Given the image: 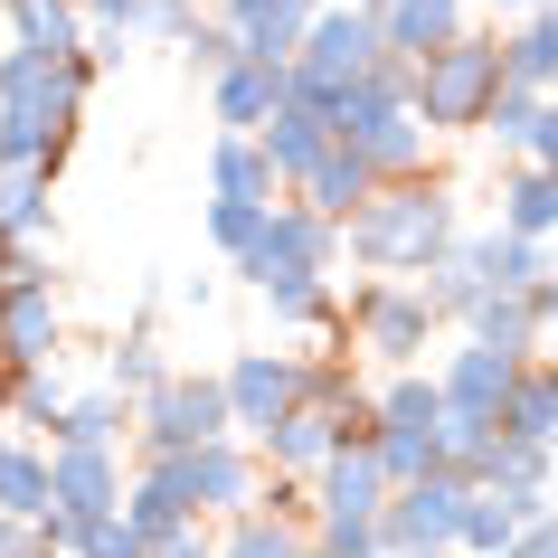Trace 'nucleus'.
I'll return each mask as SVG.
<instances>
[{
    "mask_svg": "<svg viewBox=\"0 0 558 558\" xmlns=\"http://www.w3.org/2000/svg\"><path fill=\"white\" fill-rule=\"evenodd\" d=\"M341 236H351L360 275L426 284V275H445V256L464 246V199H454V180H436V171H426V180H388Z\"/></svg>",
    "mask_w": 558,
    "mask_h": 558,
    "instance_id": "nucleus-1",
    "label": "nucleus"
},
{
    "mask_svg": "<svg viewBox=\"0 0 558 558\" xmlns=\"http://www.w3.org/2000/svg\"><path fill=\"white\" fill-rule=\"evenodd\" d=\"M95 95V58H38L0 38V161H48L58 171Z\"/></svg>",
    "mask_w": 558,
    "mask_h": 558,
    "instance_id": "nucleus-2",
    "label": "nucleus"
},
{
    "mask_svg": "<svg viewBox=\"0 0 558 558\" xmlns=\"http://www.w3.org/2000/svg\"><path fill=\"white\" fill-rule=\"evenodd\" d=\"M331 133H341L379 180H426V151H436V133H426V114H416V76L398 58H388L369 86H351L341 105H331Z\"/></svg>",
    "mask_w": 558,
    "mask_h": 558,
    "instance_id": "nucleus-3",
    "label": "nucleus"
},
{
    "mask_svg": "<svg viewBox=\"0 0 558 558\" xmlns=\"http://www.w3.org/2000/svg\"><path fill=\"white\" fill-rule=\"evenodd\" d=\"M445 313L426 303V284H398V275H360L351 294H341V341L360 360H379V369H426L436 351Z\"/></svg>",
    "mask_w": 558,
    "mask_h": 558,
    "instance_id": "nucleus-4",
    "label": "nucleus"
},
{
    "mask_svg": "<svg viewBox=\"0 0 558 558\" xmlns=\"http://www.w3.org/2000/svg\"><path fill=\"white\" fill-rule=\"evenodd\" d=\"M369 416H379L369 454L388 464V483L445 473V388H436V369H388V379L369 388Z\"/></svg>",
    "mask_w": 558,
    "mask_h": 558,
    "instance_id": "nucleus-5",
    "label": "nucleus"
},
{
    "mask_svg": "<svg viewBox=\"0 0 558 558\" xmlns=\"http://www.w3.org/2000/svg\"><path fill=\"white\" fill-rule=\"evenodd\" d=\"M416 76V114H426V133H483V114L501 105V29H473V38H454L445 58H426V66H408Z\"/></svg>",
    "mask_w": 558,
    "mask_h": 558,
    "instance_id": "nucleus-6",
    "label": "nucleus"
},
{
    "mask_svg": "<svg viewBox=\"0 0 558 558\" xmlns=\"http://www.w3.org/2000/svg\"><path fill=\"white\" fill-rule=\"evenodd\" d=\"M228 436H236V408H228V379H218V369H171V379L133 408L143 464H161V454H199V445H228Z\"/></svg>",
    "mask_w": 558,
    "mask_h": 558,
    "instance_id": "nucleus-7",
    "label": "nucleus"
},
{
    "mask_svg": "<svg viewBox=\"0 0 558 558\" xmlns=\"http://www.w3.org/2000/svg\"><path fill=\"white\" fill-rule=\"evenodd\" d=\"M143 483H161L190 521H236V511H256V501H265V454L246 436H228V445H199V454H161V464H143Z\"/></svg>",
    "mask_w": 558,
    "mask_h": 558,
    "instance_id": "nucleus-8",
    "label": "nucleus"
},
{
    "mask_svg": "<svg viewBox=\"0 0 558 558\" xmlns=\"http://www.w3.org/2000/svg\"><path fill=\"white\" fill-rule=\"evenodd\" d=\"M351 265V236L331 228V218H313L303 199H284L275 218H265V236H256V256L236 265L256 294H284V284H331Z\"/></svg>",
    "mask_w": 558,
    "mask_h": 558,
    "instance_id": "nucleus-9",
    "label": "nucleus"
},
{
    "mask_svg": "<svg viewBox=\"0 0 558 558\" xmlns=\"http://www.w3.org/2000/svg\"><path fill=\"white\" fill-rule=\"evenodd\" d=\"M379 66H388L379 10H323V20H313V38H303V58H294V95H313V105H341V95L369 86Z\"/></svg>",
    "mask_w": 558,
    "mask_h": 558,
    "instance_id": "nucleus-10",
    "label": "nucleus"
},
{
    "mask_svg": "<svg viewBox=\"0 0 558 558\" xmlns=\"http://www.w3.org/2000/svg\"><path fill=\"white\" fill-rule=\"evenodd\" d=\"M483 483L464 473H426V483H398V501L379 511V549L388 558H464V511Z\"/></svg>",
    "mask_w": 558,
    "mask_h": 558,
    "instance_id": "nucleus-11",
    "label": "nucleus"
},
{
    "mask_svg": "<svg viewBox=\"0 0 558 558\" xmlns=\"http://www.w3.org/2000/svg\"><path fill=\"white\" fill-rule=\"evenodd\" d=\"M218 379H228L236 436H265L275 416H294V408H303V351H284V341H275V351H236Z\"/></svg>",
    "mask_w": 558,
    "mask_h": 558,
    "instance_id": "nucleus-12",
    "label": "nucleus"
},
{
    "mask_svg": "<svg viewBox=\"0 0 558 558\" xmlns=\"http://www.w3.org/2000/svg\"><path fill=\"white\" fill-rule=\"evenodd\" d=\"M521 369H530V360H511V351H493V341H464V331H454V351H445V369H436L445 416H483V426H501Z\"/></svg>",
    "mask_w": 558,
    "mask_h": 558,
    "instance_id": "nucleus-13",
    "label": "nucleus"
},
{
    "mask_svg": "<svg viewBox=\"0 0 558 558\" xmlns=\"http://www.w3.org/2000/svg\"><path fill=\"white\" fill-rule=\"evenodd\" d=\"M58 360H66V303H58V284L0 294V369L29 379V369H58Z\"/></svg>",
    "mask_w": 558,
    "mask_h": 558,
    "instance_id": "nucleus-14",
    "label": "nucleus"
},
{
    "mask_svg": "<svg viewBox=\"0 0 558 558\" xmlns=\"http://www.w3.org/2000/svg\"><path fill=\"white\" fill-rule=\"evenodd\" d=\"M313 20H323V0H218V29L236 38V58H265V66H294Z\"/></svg>",
    "mask_w": 558,
    "mask_h": 558,
    "instance_id": "nucleus-15",
    "label": "nucleus"
},
{
    "mask_svg": "<svg viewBox=\"0 0 558 558\" xmlns=\"http://www.w3.org/2000/svg\"><path fill=\"white\" fill-rule=\"evenodd\" d=\"M294 105V66H265V58H236L208 76V123L218 133H265V123Z\"/></svg>",
    "mask_w": 558,
    "mask_h": 558,
    "instance_id": "nucleus-16",
    "label": "nucleus"
},
{
    "mask_svg": "<svg viewBox=\"0 0 558 558\" xmlns=\"http://www.w3.org/2000/svg\"><path fill=\"white\" fill-rule=\"evenodd\" d=\"M388 501H398V483H388V464L369 445H341V454L313 473V521H379Z\"/></svg>",
    "mask_w": 558,
    "mask_h": 558,
    "instance_id": "nucleus-17",
    "label": "nucleus"
},
{
    "mask_svg": "<svg viewBox=\"0 0 558 558\" xmlns=\"http://www.w3.org/2000/svg\"><path fill=\"white\" fill-rule=\"evenodd\" d=\"M256 143H265V161H275V180H284V199H294L303 180H313V171L331 161V151H341V133H331V105H313V95H294V105H284V114L265 123Z\"/></svg>",
    "mask_w": 558,
    "mask_h": 558,
    "instance_id": "nucleus-18",
    "label": "nucleus"
},
{
    "mask_svg": "<svg viewBox=\"0 0 558 558\" xmlns=\"http://www.w3.org/2000/svg\"><path fill=\"white\" fill-rule=\"evenodd\" d=\"M473 10H483V0H388V10H379L388 58H398V66H426V58H445L454 38H473Z\"/></svg>",
    "mask_w": 558,
    "mask_h": 558,
    "instance_id": "nucleus-19",
    "label": "nucleus"
},
{
    "mask_svg": "<svg viewBox=\"0 0 558 558\" xmlns=\"http://www.w3.org/2000/svg\"><path fill=\"white\" fill-rule=\"evenodd\" d=\"M48 454H58V511L66 521H114L123 501H133L123 454H86V445H48Z\"/></svg>",
    "mask_w": 558,
    "mask_h": 558,
    "instance_id": "nucleus-20",
    "label": "nucleus"
},
{
    "mask_svg": "<svg viewBox=\"0 0 558 558\" xmlns=\"http://www.w3.org/2000/svg\"><path fill=\"white\" fill-rule=\"evenodd\" d=\"M265 454V473H284V483H313V473L341 454V416L331 408H294V416H275L265 436H246Z\"/></svg>",
    "mask_w": 558,
    "mask_h": 558,
    "instance_id": "nucleus-21",
    "label": "nucleus"
},
{
    "mask_svg": "<svg viewBox=\"0 0 558 558\" xmlns=\"http://www.w3.org/2000/svg\"><path fill=\"white\" fill-rule=\"evenodd\" d=\"M0 29H10V48H38V58H86L95 48L86 0H10Z\"/></svg>",
    "mask_w": 558,
    "mask_h": 558,
    "instance_id": "nucleus-22",
    "label": "nucleus"
},
{
    "mask_svg": "<svg viewBox=\"0 0 558 558\" xmlns=\"http://www.w3.org/2000/svg\"><path fill=\"white\" fill-rule=\"evenodd\" d=\"M0 511L29 521V530L58 511V454H48L38 436H0Z\"/></svg>",
    "mask_w": 558,
    "mask_h": 558,
    "instance_id": "nucleus-23",
    "label": "nucleus"
},
{
    "mask_svg": "<svg viewBox=\"0 0 558 558\" xmlns=\"http://www.w3.org/2000/svg\"><path fill=\"white\" fill-rule=\"evenodd\" d=\"M208 199H246V208H284V180L265 161L256 133H218L208 143Z\"/></svg>",
    "mask_w": 558,
    "mask_h": 558,
    "instance_id": "nucleus-24",
    "label": "nucleus"
},
{
    "mask_svg": "<svg viewBox=\"0 0 558 558\" xmlns=\"http://www.w3.org/2000/svg\"><path fill=\"white\" fill-rule=\"evenodd\" d=\"M379 190H388V180L369 171V161H360L351 143H341V151H331V161H323V171H313V180H303V190H294V199L313 208V218H331V228H351V218H360V208H369V199H379Z\"/></svg>",
    "mask_w": 558,
    "mask_h": 558,
    "instance_id": "nucleus-25",
    "label": "nucleus"
},
{
    "mask_svg": "<svg viewBox=\"0 0 558 558\" xmlns=\"http://www.w3.org/2000/svg\"><path fill=\"white\" fill-rule=\"evenodd\" d=\"M454 331H464V341H493V351H511V360H549V331H539V303H530V294L473 303Z\"/></svg>",
    "mask_w": 558,
    "mask_h": 558,
    "instance_id": "nucleus-26",
    "label": "nucleus"
},
{
    "mask_svg": "<svg viewBox=\"0 0 558 558\" xmlns=\"http://www.w3.org/2000/svg\"><path fill=\"white\" fill-rule=\"evenodd\" d=\"M501 228L530 236V246H549V236H558V171L511 161V171H501Z\"/></svg>",
    "mask_w": 558,
    "mask_h": 558,
    "instance_id": "nucleus-27",
    "label": "nucleus"
},
{
    "mask_svg": "<svg viewBox=\"0 0 558 558\" xmlns=\"http://www.w3.org/2000/svg\"><path fill=\"white\" fill-rule=\"evenodd\" d=\"M501 76L530 95H558V10H539V20H511L501 29Z\"/></svg>",
    "mask_w": 558,
    "mask_h": 558,
    "instance_id": "nucleus-28",
    "label": "nucleus"
},
{
    "mask_svg": "<svg viewBox=\"0 0 558 558\" xmlns=\"http://www.w3.org/2000/svg\"><path fill=\"white\" fill-rule=\"evenodd\" d=\"M48 199H58V171L48 161H0V236H48Z\"/></svg>",
    "mask_w": 558,
    "mask_h": 558,
    "instance_id": "nucleus-29",
    "label": "nucleus"
},
{
    "mask_svg": "<svg viewBox=\"0 0 558 558\" xmlns=\"http://www.w3.org/2000/svg\"><path fill=\"white\" fill-rule=\"evenodd\" d=\"M123 436H133V398H114L105 379L76 388V408H66L58 445H86V454H123Z\"/></svg>",
    "mask_w": 558,
    "mask_h": 558,
    "instance_id": "nucleus-30",
    "label": "nucleus"
},
{
    "mask_svg": "<svg viewBox=\"0 0 558 558\" xmlns=\"http://www.w3.org/2000/svg\"><path fill=\"white\" fill-rule=\"evenodd\" d=\"M218 558H313V521H284V511H236L218 530Z\"/></svg>",
    "mask_w": 558,
    "mask_h": 558,
    "instance_id": "nucleus-31",
    "label": "nucleus"
},
{
    "mask_svg": "<svg viewBox=\"0 0 558 558\" xmlns=\"http://www.w3.org/2000/svg\"><path fill=\"white\" fill-rule=\"evenodd\" d=\"M501 436H521V445H558V360H530V369H521L511 408H501Z\"/></svg>",
    "mask_w": 558,
    "mask_h": 558,
    "instance_id": "nucleus-32",
    "label": "nucleus"
},
{
    "mask_svg": "<svg viewBox=\"0 0 558 558\" xmlns=\"http://www.w3.org/2000/svg\"><path fill=\"white\" fill-rule=\"evenodd\" d=\"M66 408H76V388H66L58 369H29V379L10 388V436H38V445H58Z\"/></svg>",
    "mask_w": 558,
    "mask_h": 558,
    "instance_id": "nucleus-33",
    "label": "nucleus"
},
{
    "mask_svg": "<svg viewBox=\"0 0 558 558\" xmlns=\"http://www.w3.org/2000/svg\"><path fill=\"white\" fill-rule=\"evenodd\" d=\"M161 379H171V360H161V341H151L143 323H133V331H123V341H114V351H105V388L143 408V398H151V388H161Z\"/></svg>",
    "mask_w": 558,
    "mask_h": 558,
    "instance_id": "nucleus-34",
    "label": "nucleus"
},
{
    "mask_svg": "<svg viewBox=\"0 0 558 558\" xmlns=\"http://www.w3.org/2000/svg\"><path fill=\"white\" fill-rule=\"evenodd\" d=\"M539 114H549V95H530V86H501V105L483 114V143H493L501 161H530V151H539Z\"/></svg>",
    "mask_w": 558,
    "mask_h": 558,
    "instance_id": "nucleus-35",
    "label": "nucleus"
},
{
    "mask_svg": "<svg viewBox=\"0 0 558 558\" xmlns=\"http://www.w3.org/2000/svg\"><path fill=\"white\" fill-rule=\"evenodd\" d=\"M275 331H313V341H341V284H284V294H265Z\"/></svg>",
    "mask_w": 558,
    "mask_h": 558,
    "instance_id": "nucleus-36",
    "label": "nucleus"
},
{
    "mask_svg": "<svg viewBox=\"0 0 558 558\" xmlns=\"http://www.w3.org/2000/svg\"><path fill=\"white\" fill-rule=\"evenodd\" d=\"M549 473H558V445L501 436L493 454H483V493H549Z\"/></svg>",
    "mask_w": 558,
    "mask_h": 558,
    "instance_id": "nucleus-37",
    "label": "nucleus"
},
{
    "mask_svg": "<svg viewBox=\"0 0 558 558\" xmlns=\"http://www.w3.org/2000/svg\"><path fill=\"white\" fill-rule=\"evenodd\" d=\"M483 236H493V294H539V284L558 275V256H549V246H530V236H511L501 218H493Z\"/></svg>",
    "mask_w": 558,
    "mask_h": 558,
    "instance_id": "nucleus-38",
    "label": "nucleus"
},
{
    "mask_svg": "<svg viewBox=\"0 0 558 558\" xmlns=\"http://www.w3.org/2000/svg\"><path fill=\"white\" fill-rule=\"evenodd\" d=\"M265 218H275V208H246V199H208V246H218L228 265H246V256H256V236H265Z\"/></svg>",
    "mask_w": 558,
    "mask_h": 558,
    "instance_id": "nucleus-39",
    "label": "nucleus"
},
{
    "mask_svg": "<svg viewBox=\"0 0 558 558\" xmlns=\"http://www.w3.org/2000/svg\"><path fill=\"white\" fill-rule=\"evenodd\" d=\"M123 521L143 530V539H171V530L190 521V511H180V501L161 493V483H143V473H133V501H123Z\"/></svg>",
    "mask_w": 558,
    "mask_h": 558,
    "instance_id": "nucleus-40",
    "label": "nucleus"
},
{
    "mask_svg": "<svg viewBox=\"0 0 558 558\" xmlns=\"http://www.w3.org/2000/svg\"><path fill=\"white\" fill-rule=\"evenodd\" d=\"M76 558H151V539L114 511V521H86V530H76Z\"/></svg>",
    "mask_w": 558,
    "mask_h": 558,
    "instance_id": "nucleus-41",
    "label": "nucleus"
},
{
    "mask_svg": "<svg viewBox=\"0 0 558 558\" xmlns=\"http://www.w3.org/2000/svg\"><path fill=\"white\" fill-rule=\"evenodd\" d=\"M208 20H199V0H143V38H161V48H190Z\"/></svg>",
    "mask_w": 558,
    "mask_h": 558,
    "instance_id": "nucleus-42",
    "label": "nucleus"
},
{
    "mask_svg": "<svg viewBox=\"0 0 558 558\" xmlns=\"http://www.w3.org/2000/svg\"><path fill=\"white\" fill-rule=\"evenodd\" d=\"M313 549H323V558H388L379 549V521H313Z\"/></svg>",
    "mask_w": 558,
    "mask_h": 558,
    "instance_id": "nucleus-43",
    "label": "nucleus"
},
{
    "mask_svg": "<svg viewBox=\"0 0 558 558\" xmlns=\"http://www.w3.org/2000/svg\"><path fill=\"white\" fill-rule=\"evenodd\" d=\"M218 530L228 521H180L171 539H151V558H218Z\"/></svg>",
    "mask_w": 558,
    "mask_h": 558,
    "instance_id": "nucleus-44",
    "label": "nucleus"
},
{
    "mask_svg": "<svg viewBox=\"0 0 558 558\" xmlns=\"http://www.w3.org/2000/svg\"><path fill=\"white\" fill-rule=\"evenodd\" d=\"M180 58H190V76H218V66H236V38L218 29V20H208V29L190 38V48H180Z\"/></svg>",
    "mask_w": 558,
    "mask_h": 558,
    "instance_id": "nucleus-45",
    "label": "nucleus"
},
{
    "mask_svg": "<svg viewBox=\"0 0 558 558\" xmlns=\"http://www.w3.org/2000/svg\"><path fill=\"white\" fill-rule=\"evenodd\" d=\"M483 10H493V29H511V20H539L549 0H483Z\"/></svg>",
    "mask_w": 558,
    "mask_h": 558,
    "instance_id": "nucleus-46",
    "label": "nucleus"
},
{
    "mask_svg": "<svg viewBox=\"0 0 558 558\" xmlns=\"http://www.w3.org/2000/svg\"><path fill=\"white\" fill-rule=\"evenodd\" d=\"M530 303H539V331H549V351H558V275H549V284H539Z\"/></svg>",
    "mask_w": 558,
    "mask_h": 558,
    "instance_id": "nucleus-47",
    "label": "nucleus"
},
{
    "mask_svg": "<svg viewBox=\"0 0 558 558\" xmlns=\"http://www.w3.org/2000/svg\"><path fill=\"white\" fill-rule=\"evenodd\" d=\"M20 539H29V521H10V511H0V558H20Z\"/></svg>",
    "mask_w": 558,
    "mask_h": 558,
    "instance_id": "nucleus-48",
    "label": "nucleus"
},
{
    "mask_svg": "<svg viewBox=\"0 0 558 558\" xmlns=\"http://www.w3.org/2000/svg\"><path fill=\"white\" fill-rule=\"evenodd\" d=\"M530 558H558V521H539V530H530Z\"/></svg>",
    "mask_w": 558,
    "mask_h": 558,
    "instance_id": "nucleus-49",
    "label": "nucleus"
},
{
    "mask_svg": "<svg viewBox=\"0 0 558 558\" xmlns=\"http://www.w3.org/2000/svg\"><path fill=\"white\" fill-rule=\"evenodd\" d=\"M10 388H20V379H10V369H0V436H10Z\"/></svg>",
    "mask_w": 558,
    "mask_h": 558,
    "instance_id": "nucleus-50",
    "label": "nucleus"
},
{
    "mask_svg": "<svg viewBox=\"0 0 558 558\" xmlns=\"http://www.w3.org/2000/svg\"><path fill=\"white\" fill-rule=\"evenodd\" d=\"M323 10H360V0H323Z\"/></svg>",
    "mask_w": 558,
    "mask_h": 558,
    "instance_id": "nucleus-51",
    "label": "nucleus"
},
{
    "mask_svg": "<svg viewBox=\"0 0 558 558\" xmlns=\"http://www.w3.org/2000/svg\"><path fill=\"white\" fill-rule=\"evenodd\" d=\"M0 294H10V284H0Z\"/></svg>",
    "mask_w": 558,
    "mask_h": 558,
    "instance_id": "nucleus-52",
    "label": "nucleus"
},
{
    "mask_svg": "<svg viewBox=\"0 0 558 558\" xmlns=\"http://www.w3.org/2000/svg\"><path fill=\"white\" fill-rule=\"evenodd\" d=\"M0 10H10V0H0Z\"/></svg>",
    "mask_w": 558,
    "mask_h": 558,
    "instance_id": "nucleus-53",
    "label": "nucleus"
},
{
    "mask_svg": "<svg viewBox=\"0 0 558 558\" xmlns=\"http://www.w3.org/2000/svg\"><path fill=\"white\" fill-rule=\"evenodd\" d=\"M313 558H323V549H313Z\"/></svg>",
    "mask_w": 558,
    "mask_h": 558,
    "instance_id": "nucleus-54",
    "label": "nucleus"
},
{
    "mask_svg": "<svg viewBox=\"0 0 558 558\" xmlns=\"http://www.w3.org/2000/svg\"><path fill=\"white\" fill-rule=\"evenodd\" d=\"M549 10H558V0H549Z\"/></svg>",
    "mask_w": 558,
    "mask_h": 558,
    "instance_id": "nucleus-55",
    "label": "nucleus"
}]
</instances>
